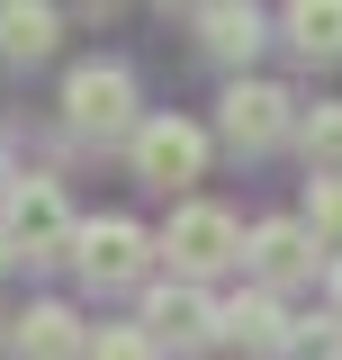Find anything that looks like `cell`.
<instances>
[{"instance_id": "obj_1", "label": "cell", "mask_w": 342, "mask_h": 360, "mask_svg": "<svg viewBox=\"0 0 342 360\" xmlns=\"http://www.w3.org/2000/svg\"><path fill=\"white\" fill-rule=\"evenodd\" d=\"M153 252L171 262V279H189V288H198V279H216V270L243 262V225L225 217L216 198H180V207H171V225L153 234Z\"/></svg>"}, {"instance_id": "obj_2", "label": "cell", "mask_w": 342, "mask_h": 360, "mask_svg": "<svg viewBox=\"0 0 342 360\" xmlns=\"http://www.w3.org/2000/svg\"><path fill=\"white\" fill-rule=\"evenodd\" d=\"M0 243H9V262L27 252V262H63L72 252V207H63V180L45 172H18L0 189Z\"/></svg>"}, {"instance_id": "obj_3", "label": "cell", "mask_w": 342, "mask_h": 360, "mask_svg": "<svg viewBox=\"0 0 342 360\" xmlns=\"http://www.w3.org/2000/svg\"><path fill=\"white\" fill-rule=\"evenodd\" d=\"M63 127L82 135V144H118V135H135L144 117H135V72L127 63H72V82H63Z\"/></svg>"}, {"instance_id": "obj_4", "label": "cell", "mask_w": 342, "mask_h": 360, "mask_svg": "<svg viewBox=\"0 0 342 360\" xmlns=\"http://www.w3.org/2000/svg\"><path fill=\"white\" fill-rule=\"evenodd\" d=\"M72 279H82L90 297H118V288H135L144 279V262H153V234L135 217H99V225H72Z\"/></svg>"}, {"instance_id": "obj_5", "label": "cell", "mask_w": 342, "mask_h": 360, "mask_svg": "<svg viewBox=\"0 0 342 360\" xmlns=\"http://www.w3.org/2000/svg\"><path fill=\"white\" fill-rule=\"evenodd\" d=\"M216 135H225L234 153H270V144H289V135H298V99H289L279 82L234 72L225 99H216Z\"/></svg>"}, {"instance_id": "obj_6", "label": "cell", "mask_w": 342, "mask_h": 360, "mask_svg": "<svg viewBox=\"0 0 342 360\" xmlns=\"http://www.w3.org/2000/svg\"><path fill=\"white\" fill-rule=\"evenodd\" d=\"M127 162H135V180L144 189H189V180L208 172V135L189 127V117H144V127L127 135Z\"/></svg>"}, {"instance_id": "obj_7", "label": "cell", "mask_w": 342, "mask_h": 360, "mask_svg": "<svg viewBox=\"0 0 342 360\" xmlns=\"http://www.w3.org/2000/svg\"><path fill=\"white\" fill-rule=\"evenodd\" d=\"M144 342H153V360H189L216 342V297L208 288H189V279H163L153 297H144Z\"/></svg>"}, {"instance_id": "obj_8", "label": "cell", "mask_w": 342, "mask_h": 360, "mask_svg": "<svg viewBox=\"0 0 342 360\" xmlns=\"http://www.w3.org/2000/svg\"><path fill=\"white\" fill-rule=\"evenodd\" d=\"M216 342H234V360H270V352H298V315L279 307L270 288H243L216 307Z\"/></svg>"}, {"instance_id": "obj_9", "label": "cell", "mask_w": 342, "mask_h": 360, "mask_svg": "<svg viewBox=\"0 0 342 360\" xmlns=\"http://www.w3.org/2000/svg\"><path fill=\"white\" fill-rule=\"evenodd\" d=\"M243 270H253V288H298V279H315V234H306L298 217H270L243 234Z\"/></svg>"}, {"instance_id": "obj_10", "label": "cell", "mask_w": 342, "mask_h": 360, "mask_svg": "<svg viewBox=\"0 0 342 360\" xmlns=\"http://www.w3.org/2000/svg\"><path fill=\"white\" fill-rule=\"evenodd\" d=\"M90 352V324L63 297H37V307L9 324V360H82Z\"/></svg>"}, {"instance_id": "obj_11", "label": "cell", "mask_w": 342, "mask_h": 360, "mask_svg": "<svg viewBox=\"0 0 342 360\" xmlns=\"http://www.w3.org/2000/svg\"><path fill=\"white\" fill-rule=\"evenodd\" d=\"M189 27H198V45H208L216 63H253V54H261V37H270V18H261L253 0H208Z\"/></svg>"}, {"instance_id": "obj_12", "label": "cell", "mask_w": 342, "mask_h": 360, "mask_svg": "<svg viewBox=\"0 0 342 360\" xmlns=\"http://www.w3.org/2000/svg\"><path fill=\"white\" fill-rule=\"evenodd\" d=\"M54 37H63V18H54L45 0H0V54H9V63H45Z\"/></svg>"}, {"instance_id": "obj_13", "label": "cell", "mask_w": 342, "mask_h": 360, "mask_svg": "<svg viewBox=\"0 0 342 360\" xmlns=\"http://www.w3.org/2000/svg\"><path fill=\"white\" fill-rule=\"evenodd\" d=\"M279 27L306 63H342V0H298V9H279Z\"/></svg>"}, {"instance_id": "obj_14", "label": "cell", "mask_w": 342, "mask_h": 360, "mask_svg": "<svg viewBox=\"0 0 342 360\" xmlns=\"http://www.w3.org/2000/svg\"><path fill=\"white\" fill-rule=\"evenodd\" d=\"M298 153H306V180H342V99L298 108Z\"/></svg>"}, {"instance_id": "obj_15", "label": "cell", "mask_w": 342, "mask_h": 360, "mask_svg": "<svg viewBox=\"0 0 342 360\" xmlns=\"http://www.w3.org/2000/svg\"><path fill=\"white\" fill-rule=\"evenodd\" d=\"M306 234H315V252H334L342 262V180H306Z\"/></svg>"}, {"instance_id": "obj_16", "label": "cell", "mask_w": 342, "mask_h": 360, "mask_svg": "<svg viewBox=\"0 0 342 360\" xmlns=\"http://www.w3.org/2000/svg\"><path fill=\"white\" fill-rule=\"evenodd\" d=\"M82 360H153V342H144V324H99Z\"/></svg>"}, {"instance_id": "obj_17", "label": "cell", "mask_w": 342, "mask_h": 360, "mask_svg": "<svg viewBox=\"0 0 342 360\" xmlns=\"http://www.w3.org/2000/svg\"><path fill=\"white\" fill-rule=\"evenodd\" d=\"M298 352H306V360H342V315H324V324H298Z\"/></svg>"}, {"instance_id": "obj_18", "label": "cell", "mask_w": 342, "mask_h": 360, "mask_svg": "<svg viewBox=\"0 0 342 360\" xmlns=\"http://www.w3.org/2000/svg\"><path fill=\"white\" fill-rule=\"evenodd\" d=\"M324 297H334V315H342V262H324Z\"/></svg>"}, {"instance_id": "obj_19", "label": "cell", "mask_w": 342, "mask_h": 360, "mask_svg": "<svg viewBox=\"0 0 342 360\" xmlns=\"http://www.w3.org/2000/svg\"><path fill=\"white\" fill-rule=\"evenodd\" d=\"M0 270H9V243H0Z\"/></svg>"}, {"instance_id": "obj_20", "label": "cell", "mask_w": 342, "mask_h": 360, "mask_svg": "<svg viewBox=\"0 0 342 360\" xmlns=\"http://www.w3.org/2000/svg\"><path fill=\"white\" fill-rule=\"evenodd\" d=\"M0 352H9V333H0Z\"/></svg>"}]
</instances>
